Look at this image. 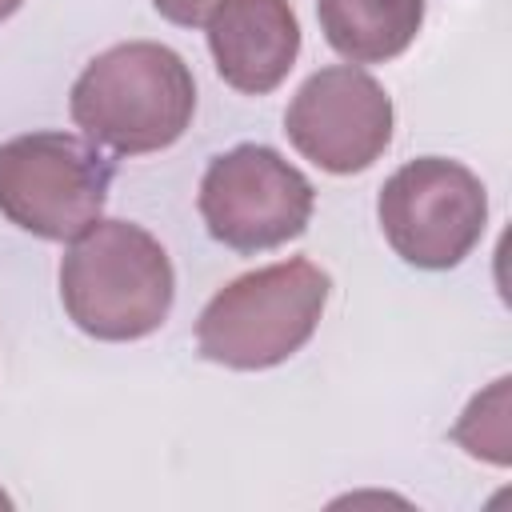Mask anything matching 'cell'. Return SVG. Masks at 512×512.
I'll return each instance as SVG.
<instances>
[{"instance_id":"5b68a950","label":"cell","mask_w":512,"mask_h":512,"mask_svg":"<svg viewBox=\"0 0 512 512\" xmlns=\"http://www.w3.org/2000/svg\"><path fill=\"white\" fill-rule=\"evenodd\" d=\"M376 216L384 240L404 264L444 272L480 244L488 224V192L460 160L416 156L384 180Z\"/></svg>"},{"instance_id":"277c9868","label":"cell","mask_w":512,"mask_h":512,"mask_svg":"<svg viewBox=\"0 0 512 512\" xmlns=\"http://www.w3.org/2000/svg\"><path fill=\"white\" fill-rule=\"evenodd\" d=\"M112 160L72 132H24L0 144V216L40 240H72L100 220Z\"/></svg>"},{"instance_id":"6da1fadb","label":"cell","mask_w":512,"mask_h":512,"mask_svg":"<svg viewBox=\"0 0 512 512\" xmlns=\"http://www.w3.org/2000/svg\"><path fill=\"white\" fill-rule=\"evenodd\" d=\"M176 296L164 244L132 220H96L68 240L60 260V304L68 320L108 344L152 336Z\"/></svg>"},{"instance_id":"52a82bcc","label":"cell","mask_w":512,"mask_h":512,"mask_svg":"<svg viewBox=\"0 0 512 512\" xmlns=\"http://www.w3.org/2000/svg\"><path fill=\"white\" fill-rule=\"evenodd\" d=\"M392 96L360 64H332L312 72L288 112L284 132L292 148L332 176L372 168L392 144Z\"/></svg>"},{"instance_id":"8992f818","label":"cell","mask_w":512,"mask_h":512,"mask_svg":"<svg viewBox=\"0 0 512 512\" xmlns=\"http://www.w3.org/2000/svg\"><path fill=\"white\" fill-rule=\"evenodd\" d=\"M316 208L312 180L268 144H236L200 176V216L216 244L268 252L296 240Z\"/></svg>"},{"instance_id":"9c48e42d","label":"cell","mask_w":512,"mask_h":512,"mask_svg":"<svg viewBox=\"0 0 512 512\" xmlns=\"http://www.w3.org/2000/svg\"><path fill=\"white\" fill-rule=\"evenodd\" d=\"M320 32L348 64L396 60L424 24V0H316Z\"/></svg>"},{"instance_id":"ba28073f","label":"cell","mask_w":512,"mask_h":512,"mask_svg":"<svg viewBox=\"0 0 512 512\" xmlns=\"http://www.w3.org/2000/svg\"><path fill=\"white\" fill-rule=\"evenodd\" d=\"M204 32L220 80L244 96L280 88L300 56V20L288 0H220Z\"/></svg>"},{"instance_id":"8fae6325","label":"cell","mask_w":512,"mask_h":512,"mask_svg":"<svg viewBox=\"0 0 512 512\" xmlns=\"http://www.w3.org/2000/svg\"><path fill=\"white\" fill-rule=\"evenodd\" d=\"M216 4H220V0H152V8H156L164 20L180 24V28H204V20L212 16Z\"/></svg>"},{"instance_id":"3957f363","label":"cell","mask_w":512,"mask_h":512,"mask_svg":"<svg viewBox=\"0 0 512 512\" xmlns=\"http://www.w3.org/2000/svg\"><path fill=\"white\" fill-rule=\"evenodd\" d=\"M328 292L332 276L304 256L244 272L204 304L196 348L204 360L236 372L276 368L312 340Z\"/></svg>"},{"instance_id":"30bf717a","label":"cell","mask_w":512,"mask_h":512,"mask_svg":"<svg viewBox=\"0 0 512 512\" xmlns=\"http://www.w3.org/2000/svg\"><path fill=\"white\" fill-rule=\"evenodd\" d=\"M508 384V376L492 380V388L480 392L452 428V440L464 444V452L476 460L508 464Z\"/></svg>"},{"instance_id":"7a4b0ae2","label":"cell","mask_w":512,"mask_h":512,"mask_svg":"<svg viewBox=\"0 0 512 512\" xmlns=\"http://www.w3.org/2000/svg\"><path fill=\"white\" fill-rule=\"evenodd\" d=\"M72 120L120 156H144L176 144L196 112V80L180 52L156 40L112 44L92 56L72 84Z\"/></svg>"},{"instance_id":"7c38bea8","label":"cell","mask_w":512,"mask_h":512,"mask_svg":"<svg viewBox=\"0 0 512 512\" xmlns=\"http://www.w3.org/2000/svg\"><path fill=\"white\" fill-rule=\"evenodd\" d=\"M20 4H24V0H0V24H4V20H8V16L20 8Z\"/></svg>"}]
</instances>
